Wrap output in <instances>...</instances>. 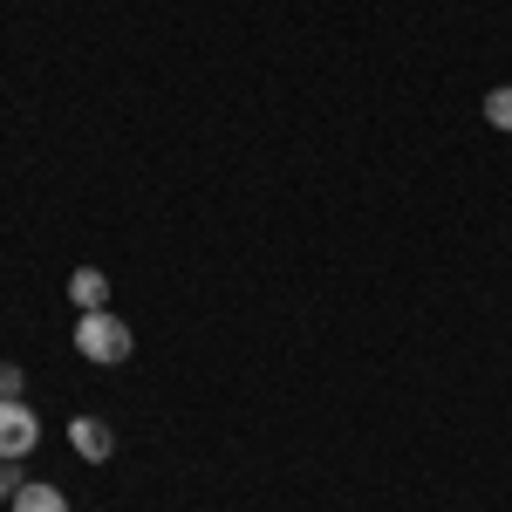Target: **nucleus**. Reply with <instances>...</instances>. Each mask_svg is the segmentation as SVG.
Masks as SVG:
<instances>
[{"label":"nucleus","instance_id":"nucleus-2","mask_svg":"<svg viewBox=\"0 0 512 512\" xmlns=\"http://www.w3.org/2000/svg\"><path fill=\"white\" fill-rule=\"evenodd\" d=\"M35 444H41V417L21 396H0V465H21Z\"/></svg>","mask_w":512,"mask_h":512},{"label":"nucleus","instance_id":"nucleus-7","mask_svg":"<svg viewBox=\"0 0 512 512\" xmlns=\"http://www.w3.org/2000/svg\"><path fill=\"white\" fill-rule=\"evenodd\" d=\"M21 383H28V369L21 362H0V396H21Z\"/></svg>","mask_w":512,"mask_h":512},{"label":"nucleus","instance_id":"nucleus-1","mask_svg":"<svg viewBox=\"0 0 512 512\" xmlns=\"http://www.w3.org/2000/svg\"><path fill=\"white\" fill-rule=\"evenodd\" d=\"M130 349H137V335H130V321L123 315H76V355L82 362H96V369H117V362H130Z\"/></svg>","mask_w":512,"mask_h":512},{"label":"nucleus","instance_id":"nucleus-5","mask_svg":"<svg viewBox=\"0 0 512 512\" xmlns=\"http://www.w3.org/2000/svg\"><path fill=\"white\" fill-rule=\"evenodd\" d=\"M7 512H69V492H62V485H48V478H28V485H14Z\"/></svg>","mask_w":512,"mask_h":512},{"label":"nucleus","instance_id":"nucleus-3","mask_svg":"<svg viewBox=\"0 0 512 512\" xmlns=\"http://www.w3.org/2000/svg\"><path fill=\"white\" fill-rule=\"evenodd\" d=\"M69 451L89 458V465H110V458H117V431H110L103 417H69Z\"/></svg>","mask_w":512,"mask_h":512},{"label":"nucleus","instance_id":"nucleus-8","mask_svg":"<svg viewBox=\"0 0 512 512\" xmlns=\"http://www.w3.org/2000/svg\"><path fill=\"white\" fill-rule=\"evenodd\" d=\"M7 499H14V478H7V465H0V506H7Z\"/></svg>","mask_w":512,"mask_h":512},{"label":"nucleus","instance_id":"nucleus-4","mask_svg":"<svg viewBox=\"0 0 512 512\" xmlns=\"http://www.w3.org/2000/svg\"><path fill=\"white\" fill-rule=\"evenodd\" d=\"M69 308H76V315H103V308H110V274H103V267H76V274H69Z\"/></svg>","mask_w":512,"mask_h":512},{"label":"nucleus","instance_id":"nucleus-6","mask_svg":"<svg viewBox=\"0 0 512 512\" xmlns=\"http://www.w3.org/2000/svg\"><path fill=\"white\" fill-rule=\"evenodd\" d=\"M485 123L512 137V82H499V89H485Z\"/></svg>","mask_w":512,"mask_h":512}]
</instances>
